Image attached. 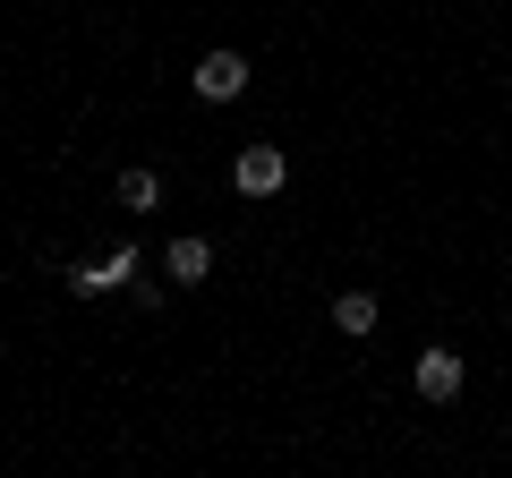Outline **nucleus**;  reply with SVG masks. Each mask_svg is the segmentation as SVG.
Here are the masks:
<instances>
[{
  "label": "nucleus",
  "mask_w": 512,
  "mask_h": 478,
  "mask_svg": "<svg viewBox=\"0 0 512 478\" xmlns=\"http://www.w3.org/2000/svg\"><path fill=\"white\" fill-rule=\"evenodd\" d=\"M188 86H197V103H239L248 94V52H205L188 69Z\"/></svg>",
  "instance_id": "1"
},
{
  "label": "nucleus",
  "mask_w": 512,
  "mask_h": 478,
  "mask_svg": "<svg viewBox=\"0 0 512 478\" xmlns=\"http://www.w3.org/2000/svg\"><path fill=\"white\" fill-rule=\"evenodd\" d=\"M410 385H419V402H461L470 368H461V350H419L410 359Z\"/></svg>",
  "instance_id": "2"
},
{
  "label": "nucleus",
  "mask_w": 512,
  "mask_h": 478,
  "mask_svg": "<svg viewBox=\"0 0 512 478\" xmlns=\"http://www.w3.org/2000/svg\"><path fill=\"white\" fill-rule=\"evenodd\" d=\"M231 180H239V197H282V188H291V154L282 146H248L231 163Z\"/></svg>",
  "instance_id": "3"
},
{
  "label": "nucleus",
  "mask_w": 512,
  "mask_h": 478,
  "mask_svg": "<svg viewBox=\"0 0 512 478\" xmlns=\"http://www.w3.org/2000/svg\"><path fill=\"white\" fill-rule=\"evenodd\" d=\"M214 274V239H197V231H180L163 248V282H205Z\"/></svg>",
  "instance_id": "4"
},
{
  "label": "nucleus",
  "mask_w": 512,
  "mask_h": 478,
  "mask_svg": "<svg viewBox=\"0 0 512 478\" xmlns=\"http://www.w3.org/2000/svg\"><path fill=\"white\" fill-rule=\"evenodd\" d=\"M128 274H137V248H111L103 265H77V274H69V291H77V299H103V291H120Z\"/></svg>",
  "instance_id": "5"
},
{
  "label": "nucleus",
  "mask_w": 512,
  "mask_h": 478,
  "mask_svg": "<svg viewBox=\"0 0 512 478\" xmlns=\"http://www.w3.org/2000/svg\"><path fill=\"white\" fill-rule=\"evenodd\" d=\"M376 316H384L376 291H342V299H333V325H342L350 342H367V333H376Z\"/></svg>",
  "instance_id": "6"
},
{
  "label": "nucleus",
  "mask_w": 512,
  "mask_h": 478,
  "mask_svg": "<svg viewBox=\"0 0 512 478\" xmlns=\"http://www.w3.org/2000/svg\"><path fill=\"white\" fill-rule=\"evenodd\" d=\"M120 205L128 214H154L163 205V171H120Z\"/></svg>",
  "instance_id": "7"
}]
</instances>
